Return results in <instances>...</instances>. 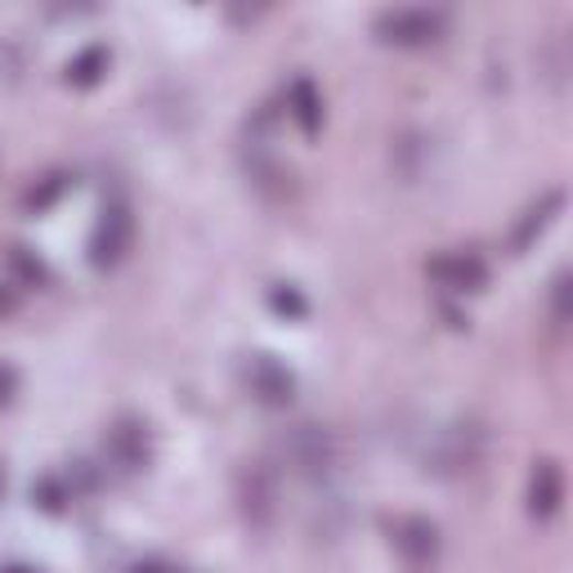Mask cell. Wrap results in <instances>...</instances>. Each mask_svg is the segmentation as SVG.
Masks as SVG:
<instances>
[{
	"mask_svg": "<svg viewBox=\"0 0 573 573\" xmlns=\"http://www.w3.org/2000/svg\"><path fill=\"white\" fill-rule=\"evenodd\" d=\"M386 533H390V547L399 551V560H403L412 573H430V569L440 564L444 538H440V529L430 525L425 516H394V520L386 525Z\"/></svg>",
	"mask_w": 573,
	"mask_h": 573,
	"instance_id": "4",
	"label": "cell"
},
{
	"mask_svg": "<svg viewBox=\"0 0 573 573\" xmlns=\"http://www.w3.org/2000/svg\"><path fill=\"white\" fill-rule=\"evenodd\" d=\"M10 264H14V269L28 278V282H41V278H45L41 260H32V256H28V247H14V251H10Z\"/></svg>",
	"mask_w": 573,
	"mask_h": 573,
	"instance_id": "17",
	"label": "cell"
},
{
	"mask_svg": "<svg viewBox=\"0 0 573 573\" xmlns=\"http://www.w3.org/2000/svg\"><path fill=\"white\" fill-rule=\"evenodd\" d=\"M72 493H77V488H72V479H58V475H45L36 488H32V501H36V507L41 511H63L67 507V501H72Z\"/></svg>",
	"mask_w": 573,
	"mask_h": 573,
	"instance_id": "15",
	"label": "cell"
},
{
	"mask_svg": "<svg viewBox=\"0 0 573 573\" xmlns=\"http://www.w3.org/2000/svg\"><path fill=\"white\" fill-rule=\"evenodd\" d=\"M58 188H63V180L54 175V180H50L41 193H32V202H36V206H45V202H54V197H58Z\"/></svg>",
	"mask_w": 573,
	"mask_h": 573,
	"instance_id": "20",
	"label": "cell"
},
{
	"mask_svg": "<svg viewBox=\"0 0 573 573\" xmlns=\"http://www.w3.org/2000/svg\"><path fill=\"white\" fill-rule=\"evenodd\" d=\"M286 117H292L305 134H318V126H323V95H318V86L310 82V77H296L292 86H286Z\"/></svg>",
	"mask_w": 573,
	"mask_h": 573,
	"instance_id": "12",
	"label": "cell"
},
{
	"mask_svg": "<svg viewBox=\"0 0 573 573\" xmlns=\"http://www.w3.org/2000/svg\"><path fill=\"white\" fill-rule=\"evenodd\" d=\"M430 278H435L440 286H448V292H479V286L488 282V269L475 251H448L440 260H430Z\"/></svg>",
	"mask_w": 573,
	"mask_h": 573,
	"instance_id": "10",
	"label": "cell"
},
{
	"mask_svg": "<svg viewBox=\"0 0 573 573\" xmlns=\"http://www.w3.org/2000/svg\"><path fill=\"white\" fill-rule=\"evenodd\" d=\"M282 462L292 466L301 479H323L336 466V444H332V435L323 425L301 421V425H292L282 435Z\"/></svg>",
	"mask_w": 573,
	"mask_h": 573,
	"instance_id": "3",
	"label": "cell"
},
{
	"mask_svg": "<svg viewBox=\"0 0 573 573\" xmlns=\"http://www.w3.org/2000/svg\"><path fill=\"white\" fill-rule=\"evenodd\" d=\"M247 143H251V149H247V180H251V188L264 193L269 202H282L286 193H292V171L269 153V143L260 134H251Z\"/></svg>",
	"mask_w": 573,
	"mask_h": 573,
	"instance_id": "9",
	"label": "cell"
},
{
	"mask_svg": "<svg viewBox=\"0 0 573 573\" xmlns=\"http://www.w3.org/2000/svg\"><path fill=\"white\" fill-rule=\"evenodd\" d=\"M104 72H108V50L104 45H86L77 58L67 63V82L72 86H95Z\"/></svg>",
	"mask_w": 573,
	"mask_h": 573,
	"instance_id": "14",
	"label": "cell"
},
{
	"mask_svg": "<svg viewBox=\"0 0 573 573\" xmlns=\"http://www.w3.org/2000/svg\"><path fill=\"white\" fill-rule=\"evenodd\" d=\"M372 32L386 45L417 50V45H435L448 32V14L444 10H430V6H399V10H381L377 23H372Z\"/></svg>",
	"mask_w": 573,
	"mask_h": 573,
	"instance_id": "1",
	"label": "cell"
},
{
	"mask_svg": "<svg viewBox=\"0 0 573 573\" xmlns=\"http://www.w3.org/2000/svg\"><path fill=\"white\" fill-rule=\"evenodd\" d=\"M269 305H273L278 314H286V318H305V301H301L296 286H273V292H269Z\"/></svg>",
	"mask_w": 573,
	"mask_h": 573,
	"instance_id": "16",
	"label": "cell"
},
{
	"mask_svg": "<svg viewBox=\"0 0 573 573\" xmlns=\"http://www.w3.org/2000/svg\"><path fill=\"white\" fill-rule=\"evenodd\" d=\"M242 381H247L251 399L264 403V408H286V403L296 399V377H292V368L278 364L273 354H251L247 368H242Z\"/></svg>",
	"mask_w": 573,
	"mask_h": 573,
	"instance_id": "6",
	"label": "cell"
},
{
	"mask_svg": "<svg viewBox=\"0 0 573 573\" xmlns=\"http://www.w3.org/2000/svg\"><path fill=\"white\" fill-rule=\"evenodd\" d=\"M14 390H19V377H14V368H6V364H0V408H6V403L14 399Z\"/></svg>",
	"mask_w": 573,
	"mask_h": 573,
	"instance_id": "19",
	"label": "cell"
},
{
	"mask_svg": "<svg viewBox=\"0 0 573 573\" xmlns=\"http://www.w3.org/2000/svg\"><path fill=\"white\" fill-rule=\"evenodd\" d=\"M560 210H564V193L555 188V193H547V197H542V206H533V210L525 215V220H520V229H516V251H525V247H529V242H533V238H538V234L555 220Z\"/></svg>",
	"mask_w": 573,
	"mask_h": 573,
	"instance_id": "13",
	"label": "cell"
},
{
	"mask_svg": "<svg viewBox=\"0 0 573 573\" xmlns=\"http://www.w3.org/2000/svg\"><path fill=\"white\" fill-rule=\"evenodd\" d=\"M484 457V430L475 421H453L435 430V444L425 448V471L435 475H466Z\"/></svg>",
	"mask_w": 573,
	"mask_h": 573,
	"instance_id": "2",
	"label": "cell"
},
{
	"mask_svg": "<svg viewBox=\"0 0 573 573\" xmlns=\"http://www.w3.org/2000/svg\"><path fill=\"white\" fill-rule=\"evenodd\" d=\"M126 573H188V569H180V564H171V560H139V564H130Z\"/></svg>",
	"mask_w": 573,
	"mask_h": 573,
	"instance_id": "18",
	"label": "cell"
},
{
	"mask_svg": "<svg viewBox=\"0 0 573 573\" xmlns=\"http://www.w3.org/2000/svg\"><path fill=\"white\" fill-rule=\"evenodd\" d=\"M238 501H242V516L251 529H273L278 520V471L264 466V462H251L242 466L238 475Z\"/></svg>",
	"mask_w": 573,
	"mask_h": 573,
	"instance_id": "5",
	"label": "cell"
},
{
	"mask_svg": "<svg viewBox=\"0 0 573 573\" xmlns=\"http://www.w3.org/2000/svg\"><path fill=\"white\" fill-rule=\"evenodd\" d=\"M0 573H36V569H28V564H6Z\"/></svg>",
	"mask_w": 573,
	"mask_h": 573,
	"instance_id": "21",
	"label": "cell"
},
{
	"mask_svg": "<svg viewBox=\"0 0 573 573\" xmlns=\"http://www.w3.org/2000/svg\"><path fill=\"white\" fill-rule=\"evenodd\" d=\"M0 493H6V471H0Z\"/></svg>",
	"mask_w": 573,
	"mask_h": 573,
	"instance_id": "23",
	"label": "cell"
},
{
	"mask_svg": "<svg viewBox=\"0 0 573 573\" xmlns=\"http://www.w3.org/2000/svg\"><path fill=\"white\" fill-rule=\"evenodd\" d=\"M104 457L121 471V475H134L149 466V430H143V421H117L108 430V440H104Z\"/></svg>",
	"mask_w": 573,
	"mask_h": 573,
	"instance_id": "8",
	"label": "cell"
},
{
	"mask_svg": "<svg viewBox=\"0 0 573 573\" xmlns=\"http://www.w3.org/2000/svg\"><path fill=\"white\" fill-rule=\"evenodd\" d=\"M130 238H134V220H130V206L126 202H108L99 225L90 234V260L99 269H112L126 251H130Z\"/></svg>",
	"mask_w": 573,
	"mask_h": 573,
	"instance_id": "7",
	"label": "cell"
},
{
	"mask_svg": "<svg viewBox=\"0 0 573 573\" xmlns=\"http://www.w3.org/2000/svg\"><path fill=\"white\" fill-rule=\"evenodd\" d=\"M10 305H14V301H10V292H6V286H0V314H6Z\"/></svg>",
	"mask_w": 573,
	"mask_h": 573,
	"instance_id": "22",
	"label": "cell"
},
{
	"mask_svg": "<svg viewBox=\"0 0 573 573\" xmlns=\"http://www.w3.org/2000/svg\"><path fill=\"white\" fill-rule=\"evenodd\" d=\"M564 501V471L560 462H538L533 466V479H529V511L538 520H551Z\"/></svg>",
	"mask_w": 573,
	"mask_h": 573,
	"instance_id": "11",
	"label": "cell"
}]
</instances>
